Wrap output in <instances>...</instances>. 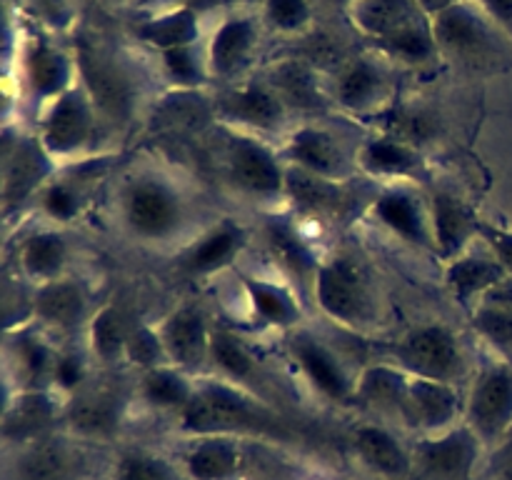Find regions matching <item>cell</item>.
I'll use <instances>...</instances> for the list:
<instances>
[{
  "label": "cell",
  "instance_id": "cell-1",
  "mask_svg": "<svg viewBox=\"0 0 512 480\" xmlns=\"http://www.w3.org/2000/svg\"><path fill=\"white\" fill-rule=\"evenodd\" d=\"M115 218L128 238L145 248L180 250L195 228V205L178 175L143 165L118 178Z\"/></svg>",
  "mask_w": 512,
  "mask_h": 480
},
{
  "label": "cell",
  "instance_id": "cell-49",
  "mask_svg": "<svg viewBox=\"0 0 512 480\" xmlns=\"http://www.w3.org/2000/svg\"><path fill=\"white\" fill-rule=\"evenodd\" d=\"M118 480H175L158 458L145 453H128L118 463Z\"/></svg>",
  "mask_w": 512,
  "mask_h": 480
},
{
  "label": "cell",
  "instance_id": "cell-28",
  "mask_svg": "<svg viewBox=\"0 0 512 480\" xmlns=\"http://www.w3.org/2000/svg\"><path fill=\"white\" fill-rule=\"evenodd\" d=\"M443 265V278L450 295L455 298V303L468 310H473L480 300H485L510 280L508 270L500 265V260L490 250L478 253L475 248H470Z\"/></svg>",
  "mask_w": 512,
  "mask_h": 480
},
{
  "label": "cell",
  "instance_id": "cell-22",
  "mask_svg": "<svg viewBox=\"0 0 512 480\" xmlns=\"http://www.w3.org/2000/svg\"><path fill=\"white\" fill-rule=\"evenodd\" d=\"M238 285L245 313L258 328L278 330L283 335L303 328V300L288 280L263 273H240Z\"/></svg>",
  "mask_w": 512,
  "mask_h": 480
},
{
  "label": "cell",
  "instance_id": "cell-43",
  "mask_svg": "<svg viewBox=\"0 0 512 480\" xmlns=\"http://www.w3.org/2000/svg\"><path fill=\"white\" fill-rule=\"evenodd\" d=\"M158 58L165 80L175 90H198L200 85L210 80L208 60H205V43L163 50V53H158Z\"/></svg>",
  "mask_w": 512,
  "mask_h": 480
},
{
  "label": "cell",
  "instance_id": "cell-36",
  "mask_svg": "<svg viewBox=\"0 0 512 480\" xmlns=\"http://www.w3.org/2000/svg\"><path fill=\"white\" fill-rule=\"evenodd\" d=\"M135 320L125 313L123 305L118 303H103L93 310L88 325H85V350H88L90 360L105 368L125 363V345H128L130 328Z\"/></svg>",
  "mask_w": 512,
  "mask_h": 480
},
{
  "label": "cell",
  "instance_id": "cell-55",
  "mask_svg": "<svg viewBox=\"0 0 512 480\" xmlns=\"http://www.w3.org/2000/svg\"><path fill=\"white\" fill-rule=\"evenodd\" d=\"M345 3H350V0H345Z\"/></svg>",
  "mask_w": 512,
  "mask_h": 480
},
{
  "label": "cell",
  "instance_id": "cell-10",
  "mask_svg": "<svg viewBox=\"0 0 512 480\" xmlns=\"http://www.w3.org/2000/svg\"><path fill=\"white\" fill-rule=\"evenodd\" d=\"M58 173V163L48 155L35 133H23L5 125L3 130V198L5 223H10L15 213H23L28 205H35V198L53 175Z\"/></svg>",
  "mask_w": 512,
  "mask_h": 480
},
{
  "label": "cell",
  "instance_id": "cell-21",
  "mask_svg": "<svg viewBox=\"0 0 512 480\" xmlns=\"http://www.w3.org/2000/svg\"><path fill=\"white\" fill-rule=\"evenodd\" d=\"M60 343L38 325L5 330V378L13 390H50Z\"/></svg>",
  "mask_w": 512,
  "mask_h": 480
},
{
  "label": "cell",
  "instance_id": "cell-30",
  "mask_svg": "<svg viewBox=\"0 0 512 480\" xmlns=\"http://www.w3.org/2000/svg\"><path fill=\"white\" fill-rule=\"evenodd\" d=\"M63 400L53 390H13L5 400L3 435L8 440H33L45 438L50 425L60 420Z\"/></svg>",
  "mask_w": 512,
  "mask_h": 480
},
{
  "label": "cell",
  "instance_id": "cell-6",
  "mask_svg": "<svg viewBox=\"0 0 512 480\" xmlns=\"http://www.w3.org/2000/svg\"><path fill=\"white\" fill-rule=\"evenodd\" d=\"M100 133H103V123L98 118V110L80 83L45 105L35 123V135L50 158L58 163V168L90 160Z\"/></svg>",
  "mask_w": 512,
  "mask_h": 480
},
{
  "label": "cell",
  "instance_id": "cell-9",
  "mask_svg": "<svg viewBox=\"0 0 512 480\" xmlns=\"http://www.w3.org/2000/svg\"><path fill=\"white\" fill-rule=\"evenodd\" d=\"M390 360L415 378L460 385L468 375V350L448 323H423L410 328L393 345Z\"/></svg>",
  "mask_w": 512,
  "mask_h": 480
},
{
  "label": "cell",
  "instance_id": "cell-17",
  "mask_svg": "<svg viewBox=\"0 0 512 480\" xmlns=\"http://www.w3.org/2000/svg\"><path fill=\"white\" fill-rule=\"evenodd\" d=\"M263 18L250 13L223 15L213 33L205 40L210 80L230 85L245 78V70L253 65L263 38Z\"/></svg>",
  "mask_w": 512,
  "mask_h": 480
},
{
  "label": "cell",
  "instance_id": "cell-31",
  "mask_svg": "<svg viewBox=\"0 0 512 480\" xmlns=\"http://www.w3.org/2000/svg\"><path fill=\"white\" fill-rule=\"evenodd\" d=\"M263 78L280 95L290 115H313L330 105V95L320 83L318 70L308 60H280L273 68H268Z\"/></svg>",
  "mask_w": 512,
  "mask_h": 480
},
{
  "label": "cell",
  "instance_id": "cell-19",
  "mask_svg": "<svg viewBox=\"0 0 512 480\" xmlns=\"http://www.w3.org/2000/svg\"><path fill=\"white\" fill-rule=\"evenodd\" d=\"M93 310L88 290L73 275H63L33 288V325L58 343H68L75 335H83Z\"/></svg>",
  "mask_w": 512,
  "mask_h": 480
},
{
  "label": "cell",
  "instance_id": "cell-5",
  "mask_svg": "<svg viewBox=\"0 0 512 480\" xmlns=\"http://www.w3.org/2000/svg\"><path fill=\"white\" fill-rule=\"evenodd\" d=\"M225 183L248 203L278 210L288 203V163L275 140L225 128L220 153Z\"/></svg>",
  "mask_w": 512,
  "mask_h": 480
},
{
  "label": "cell",
  "instance_id": "cell-40",
  "mask_svg": "<svg viewBox=\"0 0 512 480\" xmlns=\"http://www.w3.org/2000/svg\"><path fill=\"white\" fill-rule=\"evenodd\" d=\"M380 133L395 135L405 143L428 153L443 135V118L428 105H390V110L378 118Z\"/></svg>",
  "mask_w": 512,
  "mask_h": 480
},
{
  "label": "cell",
  "instance_id": "cell-52",
  "mask_svg": "<svg viewBox=\"0 0 512 480\" xmlns=\"http://www.w3.org/2000/svg\"><path fill=\"white\" fill-rule=\"evenodd\" d=\"M490 468H493L495 480H512V430L500 443H495Z\"/></svg>",
  "mask_w": 512,
  "mask_h": 480
},
{
  "label": "cell",
  "instance_id": "cell-50",
  "mask_svg": "<svg viewBox=\"0 0 512 480\" xmlns=\"http://www.w3.org/2000/svg\"><path fill=\"white\" fill-rule=\"evenodd\" d=\"M480 240L500 260V265L508 270L512 278V230L498 228V225L488 223V220H480Z\"/></svg>",
  "mask_w": 512,
  "mask_h": 480
},
{
  "label": "cell",
  "instance_id": "cell-51",
  "mask_svg": "<svg viewBox=\"0 0 512 480\" xmlns=\"http://www.w3.org/2000/svg\"><path fill=\"white\" fill-rule=\"evenodd\" d=\"M35 15L50 25H65L70 20L68 0H28Z\"/></svg>",
  "mask_w": 512,
  "mask_h": 480
},
{
  "label": "cell",
  "instance_id": "cell-18",
  "mask_svg": "<svg viewBox=\"0 0 512 480\" xmlns=\"http://www.w3.org/2000/svg\"><path fill=\"white\" fill-rule=\"evenodd\" d=\"M358 175L383 185H423L430 180L428 153L388 133L360 140L355 150Z\"/></svg>",
  "mask_w": 512,
  "mask_h": 480
},
{
  "label": "cell",
  "instance_id": "cell-13",
  "mask_svg": "<svg viewBox=\"0 0 512 480\" xmlns=\"http://www.w3.org/2000/svg\"><path fill=\"white\" fill-rule=\"evenodd\" d=\"M388 60L383 55H358L338 65L330 83V103L340 113L360 120H378L393 105Z\"/></svg>",
  "mask_w": 512,
  "mask_h": 480
},
{
  "label": "cell",
  "instance_id": "cell-8",
  "mask_svg": "<svg viewBox=\"0 0 512 480\" xmlns=\"http://www.w3.org/2000/svg\"><path fill=\"white\" fill-rule=\"evenodd\" d=\"M210 105H213V118L223 128L260 135V138L275 140V143L293 125L290 123L293 115L265 78H243L238 83L225 85L210 100Z\"/></svg>",
  "mask_w": 512,
  "mask_h": 480
},
{
  "label": "cell",
  "instance_id": "cell-12",
  "mask_svg": "<svg viewBox=\"0 0 512 480\" xmlns=\"http://www.w3.org/2000/svg\"><path fill=\"white\" fill-rule=\"evenodd\" d=\"M285 338H288L285 350H288L290 363L318 398L335 405L355 403L358 373L348 368L333 345L325 343L318 333L308 328L293 330Z\"/></svg>",
  "mask_w": 512,
  "mask_h": 480
},
{
  "label": "cell",
  "instance_id": "cell-33",
  "mask_svg": "<svg viewBox=\"0 0 512 480\" xmlns=\"http://www.w3.org/2000/svg\"><path fill=\"white\" fill-rule=\"evenodd\" d=\"M85 180H88L85 175L73 173V165L58 168V173L43 185V190L35 198V208H38L45 225L68 228L83 218L90 203Z\"/></svg>",
  "mask_w": 512,
  "mask_h": 480
},
{
  "label": "cell",
  "instance_id": "cell-34",
  "mask_svg": "<svg viewBox=\"0 0 512 480\" xmlns=\"http://www.w3.org/2000/svg\"><path fill=\"white\" fill-rule=\"evenodd\" d=\"M345 10L355 30L373 43H380L420 20H430L415 0H350Z\"/></svg>",
  "mask_w": 512,
  "mask_h": 480
},
{
  "label": "cell",
  "instance_id": "cell-47",
  "mask_svg": "<svg viewBox=\"0 0 512 480\" xmlns=\"http://www.w3.org/2000/svg\"><path fill=\"white\" fill-rule=\"evenodd\" d=\"M263 25L283 35H303L313 25L310 0H263Z\"/></svg>",
  "mask_w": 512,
  "mask_h": 480
},
{
  "label": "cell",
  "instance_id": "cell-7",
  "mask_svg": "<svg viewBox=\"0 0 512 480\" xmlns=\"http://www.w3.org/2000/svg\"><path fill=\"white\" fill-rule=\"evenodd\" d=\"M78 65V83L93 100L103 128H125L140 108V88L133 70L93 43H78L73 50Z\"/></svg>",
  "mask_w": 512,
  "mask_h": 480
},
{
  "label": "cell",
  "instance_id": "cell-11",
  "mask_svg": "<svg viewBox=\"0 0 512 480\" xmlns=\"http://www.w3.org/2000/svg\"><path fill=\"white\" fill-rule=\"evenodd\" d=\"M278 148L288 168L303 170L315 178L350 183L358 175L355 148H350L333 128L315 120L290 125L288 133L278 140Z\"/></svg>",
  "mask_w": 512,
  "mask_h": 480
},
{
  "label": "cell",
  "instance_id": "cell-20",
  "mask_svg": "<svg viewBox=\"0 0 512 480\" xmlns=\"http://www.w3.org/2000/svg\"><path fill=\"white\" fill-rule=\"evenodd\" d=\"M248 245V233L233 218L215 220L203 225L183 248L178 250L180 273L190 280L218 278L225 270L233 268Z\"/></svg>",
  "mask_w": 512,
  "mask_h": 480
},
{
  "label": "cell",
  "instance_id": "cell-23",
  "mask_svg": "<svg viewBox=\"0 0 512 480\" xmlns=\"http://www.w3.org/2000/svg\"><path fill=\"white\" fill-rule=\"evenodd\" d=\"M155 325L170 365L198 378L205 368H210V340L215 325L200 305H178Z\"/></svg>",
  "mask_w": 512,
  "mask_h": 480
},
{
  "label": "cell",
  "instance_id": "cell-38",
  "mask_svg": "<svg viewBox=\"0 0 512 480\" xmlns=\"http://www.w3.org/2000/svg\"><path fill=\"white\" fill-rule=\"evenodd\" d=\"M195 385H198V375L165 363L138 373V398L160 413L180 415L193 398Z\"/></svg>",
  "mask_w": 512,
  "mask_h": 480
},
{
  "label": "cell",
  "instance_id": "cell-15",
  "mask_svg": "<svg viewBox=\"0 0 512 480\" xmlns=\"http://www.w3.org/2000/svg\"><path fill=\"white\" fill-rule=\"evenodd\" d=\"M463 423L480 443H500L512 430V365L505 360L483 365L465 393Z\"/></svg>",
  "mask_w": 512,
  "mask_h": 480
},
{
  "label": "cell",
  "instance_id": "cell-26",
  "mask_svg": "<svg viewBox=\"0 0 512 480\" xmlns=\"http://www.w3.org/2000/svg\"><path fill=\"white\" fill-rule=\"evenodd\" d=\"M430 225H433L435 258L448 263L480 240V218L468 200L450 188L428 190Z\"/></svg>",
  "mask_w": 512,
  "mask_h": 480
},
{
  "label": "cell",
  "instance_id": "cell-54",
  "mask_svg": "<svg viewBox=\"0 0 512 480\" xmlns=\"http://www.w3.org/2000/svg\"><path fill=\"white\" fill-rule=\"evenodd\" d=\"M415 3H418V8L423 10L428 18H433V15H438L440 10H445L448 5H453L455 0H415Z\"/></svg>",
  "mask_w": 512,
  "mask_h": 480
},
{
  "label": "cell",
  "instance_id": "cell-45",
  "mask_svg": "<svg viewBox=\"0 0 512 480\" xmlns=\"http://www.w3.org/2000/svg\"><path fill=\"white\" fill-rule=\"evenodd\" d=\"M68 470V450L53 438L33 440L28 453L20 460V478L23 480H60Z\"/></svg>",
  "mask_w": 512,
  "mask_h": 480
},
{
  "label": "cell",
  "instance_id": "cell-41",
  "mask_svg": "<svg viewBox=\"0 0 512 480\" xmlns=\"http://www.w3.org/2000/svg\"><path fill=\"white\" fill-rule=\"evenodd\" d=\"M135 35H138L140 43L150 45L155 53L180 48V45L203 43V30H200V20L193 8L163 10V13L143 20L135 28Z\"/></svg>",
  "mask_w": 512,
  "mask_h": 480
},
{
  "label": "cell",
  "instance_id": "cell-35",
  "mask_svg": "<svg viewBox=\"0 0 512 480\" xmlns=\"http://www.w3.org/2000/svg\"><path fill=\"white\" fill-rule=\"evenodd\" d=\"M410 373H405L393 360L373 363L358 373V388H355V403L375 410L383 418H403L405 395H408Z\"/></svg>",
  "mask_w": 512,
  "mask_h": 480
},
{
  "label": "cell",
  "instance_id": "cell-4",
  "mask_svg": "<svg viewBox=\"0 0 512 480\" xmlns=\"http://www.w3.org/2000/svg\"><path fill=\"white\" fill-rule=\"evenodd\" d=\"M178 420L185 433L198 438L208 435L233 438L240 433H268L275 423V415L248 388L213 375V378H198L193 398Z\"/></svg>",
  "mask_w": 512,
  "mask_h": 480
},
{
  "label": "cell",
  "instance_id": "cell-53",
  "mask_svg": "<svg viewBox=\"0 0 512 480\" xmlns=\"http://www.w3.org/2000/svg\"><path fill=\"white\" fill-rule=\"evenodd\" d=\"M493 23L512 40V0H478Z\"/></svg>",
  "mask_w": 512,
  "mask_h": 480
},
{
  "label": "cell",
  "instance_id": "cell-25",
  "mask_svg": "<svg viewBox=\"0 0 512 480\" xmlns=\"http://www.w3.org/2000/svg\"><path fill=\"white\" fill-rule=\"evenodd\" d=\"M463 410L465 398L455 383L410 375L400 423L418 430L420 435H438L460 425L458 420L463 418Z\"/></svg>",
  "mask_w": 512,
  "mask_h": 480
},
{
  "label": "cell",
  "instance_id": "cell-46",
  "mask_svg": "<svg viewBox=\"0 0 512 480\" xmlns=\"http://www.w3.org/2000/svg\"><path fill=\"white\" fill-rule=\"evenodd\" d=\"M165 363H168V355H165L158 325L135 320L128 335V345H125V365L135 368L138 373H145V370Z\"/></svg>",
  "mask_w": 512,
  "mask_h": 480
},
{
  "label": "cell",
  "instance_id": "cell-42",
  "mask_svg": "<svg viewBox=\"0 0 512 480\" xmlns=\"http://www.w3.org/2000/svg\"><path fill=\"white\" fill-rule=\"evenodd\" d=\"M243 465V453L228 435L200 438L185 455V470L193 480H233Z\"/></svg>",
  "mask_w": 512,
  "mask_h": 480
},
{
  "label": "cell",
  "instance_id": "cell-3",
  "mask_svg": "<svg viewBox=\"0 0 512 480\" xmlns=\"http://www.w3.org/2000/svg\"><path fill=\"white\" fill-rule=\"evenodd\" d=\"M315 308L350 333H373L380 320V300L368 270L348 253H328L320 258L310 283Z\"/></svg>",
  "mask_w": 512,
  "mask_h": 480
},
{
  "label": "cell",
  "instance_id": "cell-44",
  "mask_svg": "<svg viewBox=\"0 0 512 480\" xmlns=\"http://www.w3.org/2000/svg\"><path fill=\"white\" fill-rule=\"evenodd\" d=\"M90 365H93V360H90L88 350L78 348V345L60 343L58 358H55L53 368V380H50V390H53L60 400L73 398L75 393L88 388Z\"/></svg>",
  "mask_w": 512,
  "mask_h": 480
},
{
  "label": "cell",
  "instance_id": "cell-48",
  "mask_svg": "<svg viewBox=\"0 0 512 480\" xmlns=\"http://www.w3.org/2000/svg\"><path fill=\"white\" fill-rule=\"evenodd\" d=\"M473 323L475 330L495 348L505 350L512 345V310L508 305L493 303L488 295L473 308Z\"/></svg>",
  "mask_w": 512,
  "mask_h": 480
},
{
  "label": "cell",
  "instance_id": "cell-37",
  "mask_svg": "<svg viewBox=\"0 0 512 480\" xmlns=\"http://www.w3.org/2000/svg\"><path fill=\"white\" fill-rule=\"evenodd\" d=\"M348 183L315 178L303 170L288 168V203L303 220H333L345 205Z\"/></svg>",
  "mask_w": 512,
  "mask_h": 480
},
{
  "label": "cell",
  "instance_id": "cell-24",
  "mask_svg": "<svg viewBox=\"0 0 512 480\" xmlns=\"http://www.w3.org/2000/svg\"><path fill=\"white\" fill-rule=\"evenodd\" d=\"M480 445L478 435L465 423L438 435H420L413 448L415 468L428 480H470Z\"/></svg>",
  "mask_w": 512,
  "mask_h": 480
},
{
  "label": "cell",
  "instance_id": "cell-14",
  "mask_svg": "<svg viewBox=\"0 0 512 480\" xmlns=\"http://www.w3.org/2000/svg\"><path fill=\"white\" fill-rule=\"evenodd\" d=\"M365 215L408 248L435 255L428 193L420 185H383L370 198Z\"/></svg>",
  "mask_w": 512,
  "mask_h": 480
},
{
  "label": "cell",
  "instance_id": "cell-16",
  "mask_svg": "<svg viewBox=\"0 0 512 480\" xmlns=\"http://www.w3.org/2000/svg\"><path fill=\"white\" fill-rule=\"evenodd\" d=\"M18 75L25 98L33 105L35 113H40L45 105H50L78 83V65H75V55L60 48L55 40L45 35H30L20 48Z\"/></svg>",
  "mask_w": 512,
  "mask_h": 480
},
{
  "label": "cell",
  "instance_id": "cell-2",
  "mask_svg": "<svg viewBox=\"0 0 512 480\" xmlns=\"http://www.w3.org/2000/svg\"><path fill=\"white\" fill-rule=\"evenodd\" d=\"M440 60L463 70H498L512 53V40L493 23L478 0H455L430 18Z\"/></svg>",
  "mask_w": 512,
  "mask_h": 480
},
{
  "label": "cell",
  "instance_id": "cell-32",
  "mask_svg": "<svg viewBox=\"0 0 512 480\" xmlns=\"http://www.w3.org/2000/svg\"><path fill=\"white\" fill-rule=\"evenodd\" d=\"M120 398L108 388H83L73 398L63 400V413L60 420H65L73 433L85 435V438H108L118 430L120 425Z\"/></svg>",
  "mask_w": 512,
  "mask_h": 480
},
{
  "label": "cell",
  "instance_id": "cell-27",
  "mask_svg": "<svg viewBox=\"0 0 512 480\" xmlns=\"http://www.w3.org/2000/svg\"><path fill=\"white\" fill-rule=\"evenodd\" d=\"M70 258H73V248L65 230L43 223L20 235L15 243V275L35 288V285L70 275Z\"/></svg>",
  "mask_w": 512,
  "mask_h": 480
},
{
  "label": "cell",
  "instance_id": "cell-29",
  "mask_svg": "<svg viewBox=\"0 0 512 480\" xmlns=\"http://www.w3.org/2000/svg\"><path fill=\"white\" fill-rule=\"evenodd\" d=\"M355 455L360 463L383 480H408L415 470V458L398 435L383 423H363L353 430Z\"/></svg>",
  "mask_w": 512,
  "mask_h": 480
},
{
  "label": "cell",
  "instance_id": "cell-39",
  "mask_svg": "<svg viewBox=\"0 0 512 480\" xmlns=\"http://www.w3.org/2000/svg\"><path fill=\"white\" fill-rule=\"evenodd\" d=\"M210 368L218 378L238 383L250 390V385L263 375L258 355L250 350V345L233 330L215 325L213 340H210Z\"/></svg>",
  "mask_w": 512,
  "mask_h": 480
}]
</instances>
